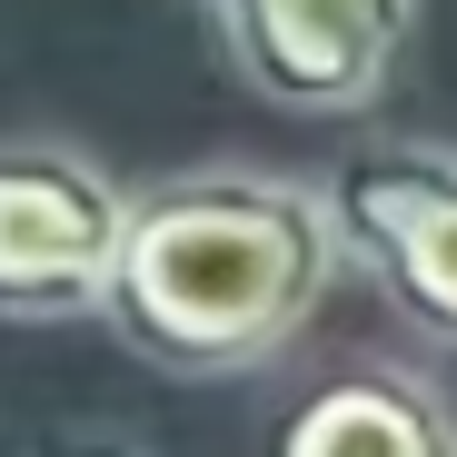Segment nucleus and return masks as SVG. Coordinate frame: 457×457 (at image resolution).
I'll list each match as a JSON object with an SVG mask.
<instances>
[{"label": "nucleus", "instance_id": "f257e3e1", "mask_svg": "<svg viewBox=\"0 0 457 457\" xmlns=\"http://www.w3.org/2000/svg\"><path fill=\"white\" fill-rule=\"evenodd\" d=\"M338 228L319 179L179 170L129 189L100 319L160 378H259L338 288Z\"/></svg>", "mask_w": 457, "mask_h": 457}, {"label": "nucleus", "instance_id": "f03ea898", "mask_svg": "<svg viewBox=\"0 0 457 457\" xmlns=\"http://www.w3.org/2000/svg\"><path fill=\"white\" fill-rule=\"evenodd\" d=\"M338 259L428 338L457 348V139H378L319 179Z\"/></svg>", "mask_w": 457, "mask_h": 457}, {"label": "nucleus", "instance_id": "7ed1b4c3", "mask_svg": "<svg viewBox=\"0 0 457 457\" xmlns=\"http://www.w3.org/2000/svg\"><path fill=\"white\" fill-rule=\"evenodd\" d=\"M129 189L70 139H0V319H90L120 259Z\"/></svg>", "mask_w": 457, "mask_h": 457}, {"label": "nucleus", "instance_id": "20e7f679", "mask_svg": "<svg viewBox=\"0 0 457 457\" xmlns=\"http://www.w3.org/2000/svg\"><path fill=\"white\" fill-rule=\"evenodd\" d=\"M228 80L298 120H358L418 40V0H199Z\"/></svg>", "mask_w": 457, "mask_h": 457}, {"label": "nucleus", "instance_id": "39448f33", "mask_svg": "<svg viewBox=\"0 0 457 457\" xmlns=\"http://www.w3.org/2000/svg\"><path fill=\"white\" fill-rule=\"evenodd\" d=\"M259 457H457V418L418 368L348 358L269 418Z\"/></svg>", "mask_w": 457, "mask_h": 457}, {"label": "nucleus", "instance_id": "423d86ee", "mask_svg": "<svg viewBox=\"0 0 457 457\" xmlns=\"http://www.w3.org/2000/svg\"><path fill=\"white\" fill-rule=\"evenodd\" d=\"M30 457H139V447H129L120 428H90V418H80V428H50Z\"/></svg>", "mask_w": 457, "mask_h": 457}]
</instances>
